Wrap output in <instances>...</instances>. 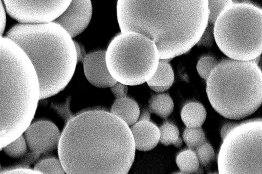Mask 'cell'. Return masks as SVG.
Masks as SVG:
<instances>
[{
    "mask_svg": "<svg viewBox=\"0 0 262 174\" xmlns=\"http://www.w3.org/2000/svg\"><path fill=\"white\" fill-rule=\"evenodd\" d=\"M6 24V10L4 3L0 1V35H3Z\"/></svg>",
    "mask_w": 262,
    "mask_h": 174,
    "instance_id": "cell-30",
    "label": "cell"
},
{
    "mask_svg": "<svg viewBox=\"0 0 262 174\" xmlns=\"http://www.w3.org/2000/svg\"><path fill=\"white\" fill-rule=\"evenodd\" d=\"M233 2L231 0L208 1V23L214 25L216 19L222 11Z\"/></svg>",
    "mask_w": 262,
    "mask_h": 174,
    "instance_id": "cell-24",
    "label": "cell"
},
{
    "mask_svg": "<svg viewBox=\"0 0 262 174\" xmlns=\"http://www.w3.org/2000/svg\"><path fill=\"white\" fill-rule=\"evenodd\" d=\"M117 17L121 33L144 36L160 59L169 60L198 43L208 24V1L118 0Z\"/></svg>",
    "mask_w": 262,
    "mask_h": 174,
    "instance_id": "cell-2",
    "label": "cell"
},
{
    "mask_svg": "<svg viewBox=\"0 0 262 174\" xmlns=\"http://www.w3.org/2000/svg\"><path fill=\"white\" fill-rule=\"evenodd\" d=\"M174 174H186V173L180 171V172H178Z\"/></svg>",
    "mask_w": 262,
    "mask_h": 174,
    "instance_id": "cell-33",
    "label": "cell"
},
{
    "mask_svg": "<svg viewBox=\"0 0 262 174\" xmlns=\"http://www.w3.org/2000/svg\"><path fill=\"white\" fill-rule=\"evenodd\" d=\"M92 13L90 0H73L65 11L54 22L60 25L73 38L88 27Z\"/></svg>",
    "mask_w": 262,
    "mask_h": 174,
    "instance_id": "cell-11",
    "label": "cell"
},
{
    "mask_svg": "<svg viewBox=\"0 0 262 174\" xmlns=\"http://www.w3.org/2000/svg\"><path fill=\"white\" fill-rule=\"evenodd\" d=\"M155 43L134 32L121 33L110 43L105 61L112 77L127 86L147 82L155 73L159 61Z\"/></svg>",
    "mask_w": 262,
    "mask_h": 174,
    "instance_id": "cell-7",
    "label": "cell"
},
{
    "mask_svg": "<svg viewBox=\"0 0 262 174\" xmlns=\"http://www.w3.org/2000/svg\"><path fill=\"white\" fill-rule=\"evenodd\" d=\"M83 70L88 81L100 88H111L117 81L112 77L105 61V51L91 53L83 59Z\"/></svg>",
    "mask_w": 262,
    "mask_h": 174,
    "instance_id": "cell-12",
    "label": "cell"
},
{
    "mask_svg": "<svg viewBox=\"0 0 262 174\" xmlns=\"http://www.w3.org/2000/svg\"><path fill=\"white\" fill-rule=\"evenodd\" d=\"M174 103L168 93H159L152 95L148 103V111L163 118H167L172 112Z\"/></svg>",
    "mask_w": 262,
    "mask_h": 174,
    "instance_id": "cell-17",
    "label": "cell"
},
{
    "mask_svg": "<svg viewBox=\"0 0 262 174\" xmlns=\"http://www.w3.org/2000/svg\"><path fill=\"white\" fill-rule=\"evenodd\" d=\"M33 169L42 174H66L59 159L54 157H47L39 159Z\"/></svg>",
    "mask_w": 262,
    "mask_h": 174,
    "instance_id": "cell-20",
    "label": "cell"
},
{
    "mask_svg": "<svg viewBox=\"0 0 262 174\" xmlns=\"http://www.w3.org/2000/svg\"><path fill=\"white\" fill-rule=\"evenodd\" d=\"M5 153L10 157L20 159L27 152L28 147L23 135L3 148Z\"/></svg>",
    "mask_w": 262,
    "mask_h": 174,
    "instance_id": "cell-22",
    "label": "cell"
},
{
    "mask_svg": "<svg viewBox=\"0 0 262 174\" xmlns=\"http://www.w3.org/2000/svg\"><path fill=\"white\" fill-rule=\"evenodd\" d=\"M5 36L18 45L31 62L38 79L39 98L63 90L72 79L77 64L74 41L60 25L18 23Z\"/></svg>",
    "mask_w": 262,
    "mask_h": 174,
    "instance_id": "cell-3",
    "label": "cell"
},
{
    "mask_svg": "<svg viewBox=\"0 0 262 174\" xmlns=\"http://www.w3.org/2000/svg\"><path fill=\"white\" fill-rule=\"evenodd\" d=\"M213 33L219 48L229 59L252 61L262 52V10L233 2L216 19Z\"/></svg>",
    "mask_w": 262,
    "mask_h": 174,
    "instance_id": "cell-6",
    "label": "cell"
},
{
    "mask_svg": "<svg viewBox=\"0 0 262 174\" xmlns=\"http://www.w3.org/2000/svg\"><path fill=\"white\" fill-rule=\"evenodd\" d=\"M0 174H42L30 168H18L7 170Z\"/></svg>",
    "mask_w": 262,
    "mask_h": 174,
    "instance_id": "cell-29",
    "label": "cell"
},
{
    "mask_svg": "<svg viewBox=\"0 0 262 174\" xmlns=\"http://www.w3.org/2000/svg\"><path fill=\"white\" fill-rule=\"evenodd\" d=\"M236 125V123H228L224 125L221 131V137L223 140L228 133Z\"/></svg>",
    "mask_w": 262,
    "mask_h": 174,
    "instance_id": "cell-32",
    "label": "cell"
},
{
    "mask_svg": "<svg viewBox=\"0 0 262 174\" xmlns=\"http://www.w3.org/2000/svg\"><path fill=\"white\" fill-rule=\"evenodd\" d=\"M217 63V60L213 56L210 55L202 56L196 64V70L200 77L207 81Z\"/></svg>",
    "mask_w": 262,
    "mask_h": 174,
    "instance_id": "cell-23",
    "label": "cell"
},
{
    "mask_svg": "<svg viewBox=\"0 0 262 174\" xmlns=\"http://www.w3.org/2000/svg\"><path fill=\"white\" fill-rule=\"evenodd\" d=\"M199 164L204 166H208L213 161L214 151L210 143L205 141L194 151Z\"/></svg>",
    "mask_w": 262,
    "mask_h": 174,
    "instance_id": "cell-25",
    "label": "cell"
},
{
    "mask_svg": "<svg viewBox=\"0 0 262 174\" xmlns=\"http://www.w3.org/2000/svg\"><path fill=\"white\" fill-rule=\"evenodd\" d=\"M206 93L221 115L241 119L254 113L262 102V73L253 61L224 59L206 81Z\"/></svg>",
    "mask_w": 262,
    "mask_h": 174,
    "instance_id": "cell-5",
    "label": "cell"
},
{
    "mask_svg": "<svg viewBox=\"0 0 262 174\" xmlns=\"http://www.w3.org/2000/svg\"><path fill=\"white\" fill-rule=\"evenodd\" d=\"M40 154L30 151V150L20 158L18 162L12 166L13 168H30L29 166L35 163L40 157Z\"/></svg>",
    "mask_w": 262,
    "mask_h": 174,
    "instance_id": "cell-26",
    "label": "cell"
},
{
    "mask_svg": "<svg viewBox=\"0 0 262 174\" xmlns=\"http://www.w3.org/2000/svg\"><path fill=\"white\" fill-rule=\"evenodd\" d=\"M160 136L159 142L165 145H173L179 147L182 145L180 137L179 130L176 125L171 122L166 121L159 128Z\"/></svg>",
    "mask_w": 262,
    "mask_h": 174,
    "instance_id": "cell-19",
    "label": "cell"
},
{
    "mask_svg": "<svg viewBox=\"0 0 262 174\" xmlns=\"http://www.w3.org/2000/svg\"><path fill=\"white\" fill-rule=\"evenodd\" d=\"M74 43L77 54V63L79 62H82L84 58L86 55L85 50L83 45L74 40Z\"/></svg>",
    "mask_w": 262,
    "mask_h": 174,
    "instance_id": "cell-31",
    "label": "cell"
},
{
    "mask_svg": "<svg viewBox=\"0 0 262 174\" xmlns=\"http://www.w3.org/2000/svg\"><path fill=\"white\" fill-rule=\"evenodd\" d=\"M174 79L173 69L166 60L160 59L152 77L146 82L153 91L162 93L172 85Z\"/></svg>",
    "mask_w": 262,
    "mask_h": 174,
    "instance_id": "cell-15",
    "label": "cell"
},
{
    "mask_svg": "<svg viewBox=\"0 0 262 174\" xmlns=\"http://www.w3.org/2000/svg\"><path fill=\"white\" fill-rule=\"evenodd\" d=\"M71 0L4 1L6 12L23 24L54 22L67 9Z\"/></svg>",
    "mask_w": 262,
    "mask_h": 174,
    "instance_id": "cell-9",
    "label": "cell"
},
{
    "mask_svg": "<svg viewBox=\"0 0 262 174\" xmlns=\"http://www.w3.org/2000/svg\"><path fill=\"white\" fill-rule=\"evenodd\" d=\"M207 112L204 106L198 102H190L182 108L181 117L187 128L201 127L204 123Z\"/></svg>",
    "mask_w": 262,
    "mask_h": 174,
    "instance_id": "cell-16",
    "label": "cell"
},
{
    "mask_svg": "<svg viewBox=\"0 0 262 174\" xmlns=\"http://www.w3.org/2000/svg\"><path fill=\"white\" fill-rule=\"evenodd\" d=\"M176 162L180 171L186 174L195 173L200 165L195 152L189 148L180 152L176 157Z\"/></svg>",
    "mask_w": 262,
    "mask_h": 174,
    "instance_id": "cell-18",
    "label": "cell"
},
{
    "mask_svg": "<svg viewBox=\"0 0 262 174\" xmlns=\"http://www.w3.org/2000/svg\"><path fill=\"white\" fill-rule=\"evenodd\" d=\"M213 174H218V173H213Z\"/></svg>",
    "mask_w": 262,
    "mask_h": 174,
    "instance_id": "cell-35",
    "label": "cell"
},
{
    "mask_svg": "<svg viewBox=\"0 0 262 174\" xmlns=\"http://www.w3.org/2000/svg\"><path fill=\"white\" fill-rule=\"evenodd\" d=\"M214 42L213 25L208 23L196 45L210 48L213 46Z\"/></svg>",
    "mask_w": 262,
    "mask_h": 174,
    "instance_id": "cell-27",
    "label": "cell"
},
{
    "mask_svg": "<svg viewBox=\"0 0 262 174\" xmlns=\"http://www.w3.org/2000/svg\"><path fill=\"white\" fill-rule=\"evenodd\" d=\"M23 134L29 150L40 155L57 149L61 136L58 128L47 120L31 122Z\"/></svg>",
    "mask_w": 262,
    "mask_h": 174,
    "instance_id": "cell-10",
    "label": "cell"
},
{
    "mask_svg": "<svg viewBox=\"0 0 262 174\" xmlns=\"http://www.w3.org/2000/svg\"><path fill=\"white\" fill-rule=\"evenodd\" d=\"M39 98L36 73L14 42L0 35V148L23 135Z\"/></svg>",
    "mask_w": 262,
    "mask_h": 174,
    "instance_id": "cell-4",
    "label": "cell"
},
{
    "mask_svg": "<svg viewBox=\"0 0 262 174\" xmlns=\"http://www.w3.org/2000/svg\"><path fill=\"white\" fill-rule=\"evenodd\" d=\"M129 128L136 150L148 151L155 148L159 142V128L150 119H139Z\"/></svg>",
    "mask_w": 262,
    "mask_h": 174,
    "instance_id": "cell-13",
    "label": "cell"
},
{
    "mask_svg": "<svg viewBox=\"0 0 262 174\" xmlns=\"http://www.w3.org/2000/svg\"><path fill=\"white\" fill-rule=\"evenodd\" d=\"M110 89L116 99L127 96L128 87L126 85L117 82Z\"/></svg>",
    "mask_w": 262,
    "mask_h": 174,
    "instance_id": "cell-28",
    "label": "cell"
},
{
    "mask_svg": "<svg viewBox=\"0 0 262 174\" xmlns=\"http://www.w3.org/2000/svg\"><path fill=\"white\" fill-rule=\"evenodd\" d=\"M218 174H262V121L236 125L222 140Z\"/></svg>",
    "mask_w": 262,
    "mask_h": 174,
    "instance_id": "cell-8",
    "label": "cell"
},
{
    "mask_svg": "<svg viewBox=\"0 0 262 174\" xmlns=\"http://www.w3.org/2000/svg\"><path fill=\"white\" fill-rule=\"evenodd\" d=\"M2 172V168L1 166V164H0V173Z\"/></svg>",
    "mask_w": 262,
    "mask_h": 174,
    "instance_id": "cell-34",
    "label": "cell"
},
{
    "mask_svg": "<svg viewBox=\"0 0 262 174\" xmlns=\"http://www.w3.org/2000/svg\"><path fill=\"white\" fill-rule=\"evenodd\" d=\"M183 139L188 148L194 151L206 141L205 135L201 127H186L183 133Z\"/></svg>",
    "mask_w": 262,
    "mask_h": 174,
    "instance_id": "cell-21",
    "label": "cell"
},
{
    "mask_svg": "<svg viewBox=\"0 0 262 174\" xmlns=\"http://www.w3.org/2000/svg\"><path fill=\"white\" fill-rule=\"evenodd\" d=\"M110 112L122 120L129 127L138 120L140 115L138 103L127 96L116 99Z\"/></svg>",
    "mask_w": 262,
    "mask_h": 174,
    "instance_id": "cell-14",
    "label": "cell"
},
{
    "mask_svg": "<svg viewBox=\"0 0 262 174\" xmlns=\"http://www.w3.org/2000/svg\"><path fill=\"white\" fill-rule=\"evenodd\" d=\"M57 150L66 174H128L136 152L129 127L101 110L68 121Z\"/></svg>",
    "mask_w": 262,
    "mask_h": 174,
    "instance_id": "cell-1",
    "label": "cell"
}]
</instances>
